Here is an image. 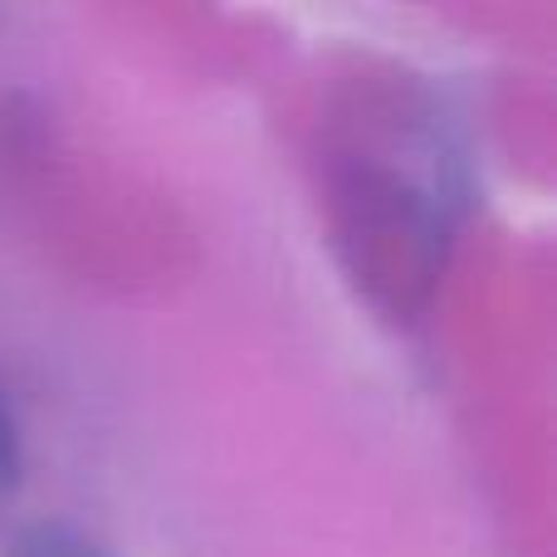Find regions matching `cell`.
Instances as JSON below:
<instances>
[{
  "label": "cell",
  "mask_w": 557,
  "mask_h": 557,
  "mask_svg": "<svg viewBox=\"0 0 557 557\" xmlns=\"http://www.w3.org/2000/svg\"><path fill=\"white\" fill-rule=\"evenodd\" d=\"M10 557H113L103 539H94L88 529L69 519H39L25 523L10 543Z\"/></svg>",
  "instance_id": "6da1fadb"
},
{
  "label": "cell",
  "mask_w": 557,
  "mask_h": 557,
  "mask_svg": "<svg viewBox=\"0 0 557 557\" xmlns=\"http://www.w3.org/2000/svg\"><path fill=\"white\" fill-rule=\"evenodd\" d=\"M25 470V441H20V416L10 401L5 382H0V494H10Z\"/></svg>",
  "instance_id": "7a4b0ae2"
}]
</instances>
